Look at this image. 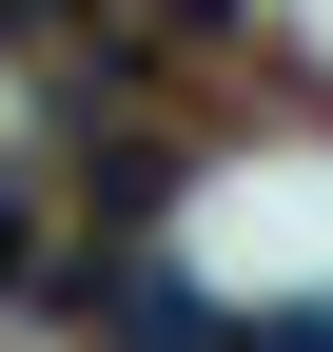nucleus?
<instances>
[{"label":"nucleus","mask_w":333,"mask_h":352,"mask_svg":"<svg viewBox=\"0 0 333 352\" xmlns=\"http://www.w3.org/2000/svg\"><path fill=\"white\" fill-rule=\"evenodd\" d=\"M0 294H20V196H0Z\"/></svg>","instance_id":"nucleus-2"},{"label":"nucleus","mask_w":333,"mask_h":352,"mask_svg":"<svg viewBox=\"0 0 333 352\" xmlns=\"http://www.w3.org/2000/svg\"><path fill=\"white\" fill-rule=\"evenodd\" d=\"M235 352H333V314H275V333H235Z\"/></svg>","instance_id":"nucleus-1"}]
</instances>
